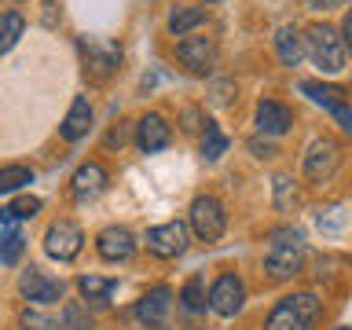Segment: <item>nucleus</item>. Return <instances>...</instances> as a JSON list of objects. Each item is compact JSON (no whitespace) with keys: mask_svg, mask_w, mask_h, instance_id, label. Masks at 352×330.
I'll list each match as a JSON object with an SVG mask.
<instances>
[{"mask_svg":"<svg viewBox=\"0 0 352 330\" xmlns=\"http://www.w3.org/2000/svg\"><path fill=\"white\" fill-rule=\"evenodd\" d=\"M275 209H294L297 206V187H294V176H286V173H279L275 176Z\"/></svg>","mask_w":352,"mask_h":330,"instance_id":"nucleus-29","label":"nucleus"},{"mask_svg":"<svg viewBox=\"0 0 352 330\" xmlns=\"http://www.w3.org/2000/svg\"><path fill=\"white\" fill-rule=\"evenodd\" d=\"M22 246H26V239H22L19 231H8V235L0 239V264H15L22 257Z\"/></svg>","mask_w":352,"mask_h":330,"instance_id":"nucleus-30","label":"nucleus"},{"mask_svg":"<svg viewBox=\"0 0 352 330\" xmlns=\"http://www.w3.org/2000/svg\"><path fill=\"white\" fill-rule=\"evenodd\" d=\"M323 316V301L312 290H294L275 301V308L264 319V330H316Z\"/></svg>","mask_w":352,"mask_h":330,"instance_id":"nucleus-2","label":"nucleus"},{"mask_svg":"<svg viewBox=\"0 0 352 330\" xmlns=\"http://www.w3.org/2000/svg\"><path fill=\"white\" fill-rule=\"evenodd\" d=\"M224 231H228L224 202L217 195H198L187 209V235H195L198 242H217Z\"/></svg>","mask_w":352,"mask_h":330,"instance_id":"nucleus-4","label":"nucleus"},{"mask_svg":"<svg viewBox=\"0 0 352 330\" xmlns=\"http://www.w3.org/2000/svg\"><path fill=\"white\" fill-rule=\"evenodd\" d=\"M275 55H279L283 66H301L305 59V44H301V30L297 26H279L275 30Z\"/></svg>","mask_w":352,"mask_h":330,"instance_id":"nucleus-20","label":"nucleus"},{"mask_svg":"<svg viewBox=\"0 0 352 330\" xmlns=\"http://www.w3.org/2000/svg\"><path fill=\"white\" fill-rule=\"evenodd\" d=\"M187 242H191V235H187V224H180V220L154 224V228L147 231V250L154 253V257H162V261L184 257V253H187Z\"/></svg>","mask_w":352,"mask_h":330,"instance_id":"nucleus-10","label":"nucleus"},{"mask_svg":"<svg viewBox=\"0 0 352 330\" xmlns=\"http://www.w3.org/2000/svg\"><path fill=\"white\" fill-rule=\"evenodd\" d=\"M41 206H44V202H41L37 195H19L15 202L4 209V220H33V217L41 213Z\"/></svg>","mask_w":352,"mask_h":330,"instance_id":"nucleus-27","label":"nucleus"},{"mask_svg":"<svg viewBox=\"0 0 352 330\" xmlns=\"http://www.w3.org/2000/svg\"><path fill=\"white\" fill-rule=\"evenodd\" d=\"M202 158L206 162H217V158H224L228 154V136H224V129L217 125V121H202Z\"/></svg>","mask_w":352,"mask_h":330,"instance_id":"nucleus-22","label":"nucleus"},{"mask_svg":"<svg viewBox=\"0 0 352 330\" xmlns=\"http://www.w3.org/2000/svg\"><path fill=\"white\" fill-rule=\"evenodd\" d=\"M206 4H220V0H206Z\"/></svg>","mask_w":352,"mask_h":330,"instance_id":"nucleus-36","label":"nucleus"},{"mask_svg":"<svg viewBox=\"0 0 352 330\" xmlns=\"http://www.w3.org/2000/svg\"><path fill=\"white\" fill-rule=\"evenodd\" d=\"M305 272V235L294 228L272 231V246L264 250V275L272 283H290Z\"/></svg>","mask_w":352,"mask_h":330,"instance_id":"nucleus-1","label":"nucleus"},{"mask_svg":"<svg viewBox=\"0 0 352 330\" xmlns=\"http://www.w3.org/2000/svg\"><path fill=\"white\" fill-rule=\"evenodd\" d=\"M59 323L63 330H96V316L88 312L85 301H66L59 312Z\"/></svg>","mask_w":352,"mask_h":330,"instance_id":"nucleus-25","label":"nucleus"},{"mask_svg":"<svg viewBox=\"0 0 352 330\" xmlns=\"http://www.w3.org/2000/svg\"><path fill=\"white\" fill-rule=\"evenodd\" d=\"M77 48H81L85 74L92 77V81H107V77L118 70V63H121V48H118V44H110V41L85 37L81 44H77Z\"/></svg>","mask_w":352,"mask_h":330,"instance_id":"nucleus-9","label":"nucleus"},{"mask_svg":"<svg viewBox=\"0 0 352 330\" xmlns=\"http://www.w3.org/2000/svg\"><path fill=\"white\" fill-rule=\"evenodd\" d=\"M169 308H173V286L158 283V286H151V290L136 301L132 316H136L143 327H162L165 316H169Z\"/></svg>","mask_w":352,"mask_h":330,"instance_id":"nucleus-12","label":"nucleus"},{"mask_svg":"<svg viewBox=\"0 0 352 330\" xmlns=\"http://www.w3.org/2000/svg\"><path fill=\"white\" fill-rule=\"evenodd\" d=\"M96 253L103 261H129L132 253H136V235H132L129 228H121V224H110V228H103L96 235Z\"/></svg>","mask_w":352,"mask_h":330,"instance_id":"nucleus-15","label":"nucleus"},{"mask_svg":"<svg viewBox=\"0 0 352 330\" xmlns=\"http://www.w3.org/2000/svg\"><path fill=\"white\" fill-rule=\"evenodd\" d=\"M180 121H184V129H187V132H198V129H202V121H206V118L198 114L195 107H184V114H180Z\"/></svg>","mask_w":352,"mask_h":330,"instance_id":"nucleus-32","label":"nucleus"},{"mask_svg":"<svg viewBox=\"0 0 352 330\" xmlns=\"http://www.w3.org/2000/svg\"><path fill=\"white\" fill-rule=\"evenodd\" d=\"M176 59L191 74H209L217 63V44H213V37H184L176 44Z\"/></svg>","mask_w":352,"mask_h":330,"instance_id":"nucleus-13","label":"nucleus"},{"mask_svg":"<svg viewBox=\"0 0 352 330\" xmlns=\"http://www.w3.org/2000/svg\"><path fill=\"white\" fill-rule=\"evenodd\" d=\"M305 8H312V11H334V8H341L345 0H301Z\"/></svg>","mask_w":352,"mask_h":330,"instance_id":"nucleus-33","label":"nucleus"},{"mask_svg":"<svg viewBox=\"0 0 352 330\" xmlns=\"http://www.w3.org/2000/svg\"><path fill=\"white\" fill-rule=\"evenodd\" d=\"M301 92L308 96V99H316L319 107H327L330 114H334L338 121H341V129H352V110H349V92L341 85H319V81H305L301 85Z\"/></svg>","mask_w":352,"mask_h":330,"instance_id":"nucleus-11","label":"nucleus"},{"mask_svg":"<svg viewBox=\"0 0 352 330\" xmlns=\"http://www.w3.org/2000/svg\"><path fill=\"white\" fill-rule=\"evenodd\" d=\"M81 246H85V231L66 217L52 220L48 231H44V253H48L52 261H59V264H70L77 253H81Z\"/></svg>","mask_w":352,"mask_h":330,"instance_id":"nucleus-8","label":"nucleus"},{"mask_svg":"<svg viewBox=\"0 0 352 330\" xmlns=\"http://www.w3.org/2000/svg\"><path fill=\"white\" fill-rule=\"evenodd\" d=\"M206 294H209L206 279H202V275H191V279L180 286V305H184V312H191V316L206 312Z\"/></svg>","mask_w":352,"mask_h":330,"instance_id":"nucleus-24","label":"nucleus"},{"mask_svg":"<svg viewBox=\"0 0 352 330\" xmlns=\"http://www.w3.org/2000/svg\"><path fill=\"white\" fill-rule=\"evenodd\" d=\"M257 132L261 136H268V140H275V136H286V132L294 129V110L286 107V103H279V99H261L257 103Z\"/></svg>","mask_w":352,"mask_h":330,"instance_id":"nucleus-14","label":"nucleus"},{"mask_svg":"<svg viewBox=\"0 0 352 330\" xmlns=\"http://www.w3.org/2000/svg\"><path fill=\"white\" fill-rule=\"evenodd\" d=\"M107 169L99 162H85V165H77V173H74V180H70V191L77 202H92V198H99L107 191Z\"/></svg>","mask_w":352,"mask_h":330,"instance_id":"nucleus-17","label":"nucleus"},{"mask_svg":"<svg viewBox=\"0 0 352 330\" xmlns=\"http://www.w3.org/2000/svg\"><path fill=\"white\" fill-rule=\"evenodd\" d=\"M341 162H345L341 143L323 136V140L308 143V151H305V158H301V173H305V180H312V184H330L338 176Z\"/></svg>","mask_w":352,"mask_h":330,"instance_id":"nucleus-5","label":"nucleus"},{"mask_svg":"<svg viewBox=\"0 0 352 330\" xmlns=\"http://www.w3.org/2000/svg\"><path fill=\"white\" fill-rule=\"evenodd\" d=\"M305 55L312 59L323 74H341L345 70V41H341V33L334 26H327V22H316V26L305 30Z\"/></svg>","mask_w":352,"mask_h":330,"instance_id":"nucleus-3","label":"nucleus"},{"mask_svg":"<svg viewBox=\"0 0 352 330\" xmlns=\"http://www.w3.org/2000/svg\"><path fill=\"white\" fill-rule=\"evenodd\" d=\"M250 151H253V158H275V154H279V151H275V143L268 140V136H253L250 140Z\"/></svg>","mask_w":352,"mask_h":330,"instance_id":"nucleus-31","label":"nucleus"},{"mask_svg":"<svg viewBox=\"0 0 352 330\" xmlns=\"http://www.w3.org/2000/svg\"><path fill=\"white\" fill-rule=\"evenodd\" d=\"M26 33V19L19 11H0V55H8Z\"/></svg>","mask_w":352,"mask_h":330,"instance_id":"nucleus-23","label":"nucleus"},{"mask_svg":"<svg viewBox=\"0 0 352 330\" xmlns=\"http://www.w3.org/2000/svg\"><path fill=\"white\" fill-rule=\"evenodd\" d=\"M121 143H125V129H114V132H110V136H107V147H121Z\"/></svg>","mask_w":352,"mask_h":330,"instance_id":"nucleus-34","label":"nucleus"},{"mask_svg":"<svg viewBox=\"0 0 352 330\" xmlns=\"http://www.w3.org/2000/svg\"><path fill=\"white\" fill-rule=\"evenodd\" d=\"M26 184H33V169L30 165H0V195H11V191H22Z\"/></svg>","mask_w":352,"mask_h":330,"instance_id":"nucleus-26","label":"nucleus"},{"mask_svg":"<svg viewBox=\"0 0 352 330\" xmlns=\"http://www.w3.org/2000/svg\"><path fill=\"white\" fill-rule=\"evenodd\" d=\"M209 22V11L206 8H195V4H176L169 11V22H165V30L173 33V37H187L191 30L206 26Z\"/></svg>","mask_w":352,"mask_h":330,"instance_id":"nucleus-19","label":"nucleus"},{"mask_svg":"<svg viewBox=\"0 0 352 330\" xmlns=\"http://www.w3.org/2000/svg\"><path fill=\"white\" fill-rule=\"evenodd\" d=\"M88 132H92V103H88V96H77L70 103V110H66L63 125H59V136L66 143H77V140H85Z\"/></svg>","mask_w":352,"mask_h":330,"instance_id":"nucleus-18","label":"nucleus"},{"mask_svg":"<svg viewBox=\"0 0 352 330\" xmlns=\"http://www.w3.org/2000/svg\"><path fill=\"white\" fill-rule=\"evenodd\" d=\"M330 330H349V327H345V323H338V327H330Z\"/></svg>","mask_w":352,"mask_h":330,"instance_id":"nucleus-35","label":"nucleus"},{"mask_svg":"<svg viewBox=\"0 0 352 330\" xmlns=\"http://www.w3.org/2000/svg\"><path fill=\"white\" fill-rule=\"evenodd\" d=\"M206 308L220 319H235L242 308H246V283H242L239 272H224L217 275L213 286L206 294Z\"/></svg>","mask_w":352,"mask_h":330,"instance_id":"nucleus-6","label":"nucleus"},{"mask_svg":"<svg viewBox=\"0 0 352 330\" xmlns=\"http://www.w3.org/2000/svg\"><path fill=\"white\" fill-rule=\"evenodd\" d=\"M114 279H103V275H81L77 279V294H81V301L85 305H107L110 301V294H114Z\"/></svg>","mask_w":352,"mask_h":330,"instance_id":"nucleus-21","label":"nucleus"},{"mask_svg":"<svg viewBox=\"0 0 352 330\" xmlns=\"http://www.w3.org/2000/svg\"><path fill=\"white\" fill-rule=\"evenodd\" d=\"M19 327H22V330H59V323H55L48 312H41L37 305H33V308H22V312H19Z\"/></svg>","mask_w":352,"mask_h":330,"instance_id":"nucleus-28","label":"nucleus"},{"mask_svg":"<svg viewBox=\"0 0 352 330\" xmlns=\"http://www.w3.org/2000/svg\"><path fill=\"white\" fill-rule=\"evenodd\" d=\"M173 143V125L165 121L162 114H143L136 121V147L143 154H154V151H165Z\"/></svg>","mask_w":352,"mask_h":330,"instance_id":"nucleus-16","label":"nucleus"},{"mask_svg":"<svg viewBox=\"0 0 352 330\" xmlns=\"http://www.w3.org/2000/svg\"><path fill=\"white\" fill-rule=\"evenodd\" d=\"M19 294H22V301H30L37 308L41 305H59L63 294H66V283L48 275L44 268H37V264H30V268H22V275H19Z\"/></svg>","mask_w":352,"mask_h":330,"instance_id":"nucleus-7","label":"nucleus"}]
</instances>
